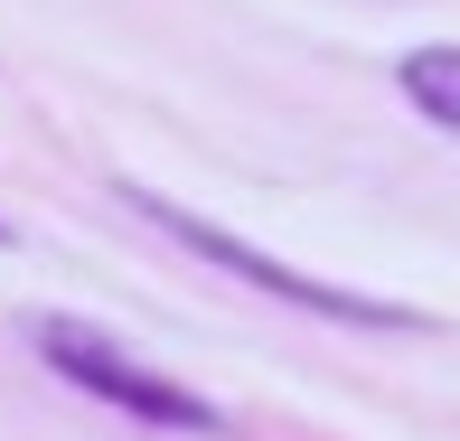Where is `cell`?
<instances>
[{
  "label": "cell",
  "instance_id": "cell-1",
  "mask_svg": "<svg viewBox=\"0 0 460 441\" xmlns=\"http://www.w3.org/2000/svg\"><path fill=\"white\" fill-rule=\"evenodd\" d=\"M122 198H132V207H141V216H151L170 244H188L198 263H217V272H235V282L273 291V301L310 310V320H339V329H413V310H394V301H367V291H339V282H320V272H291V263H273V254H263V244H244V235H226V225L188 216V207L151 198V188H122Z\"/></svg>",
  "mask_w": 460,
  "mask_h": 441
},
{
  "label": "cell",
  "instance_id": "cell-2",
  "mask_svg": "<svg viewBox=\"0 0 460 441\" xmlns=\"http://www.w3.org/2000/svg\"><path fill=\"white\" fill-rule=\"evenodd\" d=\"M38 348H48V366L66 375V385H85V394H103V404H122L132 423L217 432V404H198L188 385H170V375H151V366H132L113 339H94V329H75V320H48V329H38Z\"/></svg>",
  "mask_w": 460,
  "mask_h": 441
},
{
  "label": "cell",
  "instance_id": "cell-3",
  "mask_svg": "<svg viewBox=\"0 0 460 441\" xmlns=\"http://www.w3.org/2000/svg\"><path fill=\"white\" fill-rule=\"evenodd\" d=\"M394 94H404L423 122L460 132V48H413L404 66H394Z\"/></svg>",
  "mask_w": 460,
  "mask_h": 441
},
{
  "label": "cell",
  "instance_id": "cell-4",
  "mask_svg": "<svg viewBox=\"0 0 460 441\" xmlns=\"http://www.w3.org/2000/svg\"><path fill=\"white\" fill-rule=\"evenodd\" d=\"M0 244H10V225H0Z\"/></svg>",
  "mask_w": 460,
  "mask_h": 441
}]
</instances>
